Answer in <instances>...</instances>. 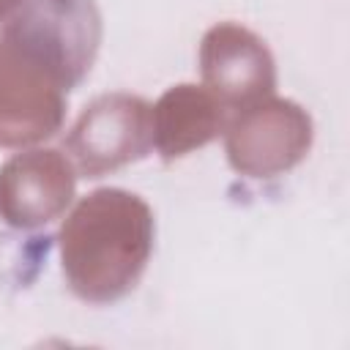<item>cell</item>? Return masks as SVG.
Here are the masks:
<instances>
[{
	"mask_svg": "<svg viewBox=\"0 0 350 350\" xmlns=\"http://www.w3.org/2000/svg\"><path fill=\"white\" fill-rule=\"evenodd\" d=\"M57 249L71 293L88 304H112L145 273L153 252V211L129 189H93L60 224Z\"/></svg>",
	"mask_w": 350,
	"mask_h": 350,
	"instance_id": "1",
	"label": "cell"
},
{
	"mask_svg": "<svg viewBox=\"0 0 350 350\" xmlns=\"http://www.w3.org/2000/svg\"><path fill=\"white\" fill-rule=\"evenodd\" d=\"M5 36L68 93L90 71L101 44L96 0H25L5 22Z\"/></svg>",
	"mask_w": 350,
	"mask_h": 350,
	"instance_id": "2",
	"label": "cell"
},
{
	"mask_svg": "<svg viewBox=\"0 0 350 350\" xmlns=\"http://www.w3.org/2000/svg\"><path fill=\"white\" fill-rule=\"evenodd\" d=\"M224 150L235 172L249 178H273L293 170L312 148V115L293 98L265 96L230 109L224 126Z\"/></svg>",
	"mask_w": 350,
	"mask_h": 350,
	"instance_id": "3",
	"label": "cell"
},
{
	"mask_svg": "<svg viewBox=\"0 0 350 350\" xmlns=\"http://www.w3.org/2000/svg\"><path fill=\"white\" fill-rule=\"evenodd\" d=\"M150 145V104L126 90L90 98L66 134V156L82 178H101L137 161Z\"/></svg>",
	"mask_w": 350,
	"mask_h": 350,
	"instance_id": "4",
	"label": "cell"
},
{
	"mask_svg": "<svg viewBox=\"0 0 350 350\" xmlns=\"http://www.w3.org/2000/svg\"><path fill=\"white\" fill-rule=\"evenodd\" d=\"M63 118L66 90L0 36V145H36L52 137L63 126Z\"/></svg>",
	"mask_w": 350,
	"mask_h": 350,
	"instance_id": "5",
	"label": "cell"
},
{
	"mask_svg": "<svg viewBox=\"0 0 350 350\" xmlns=\"http://www.w3.org/2000/svg\"><path fill=\"white\" fill-rule=\"evenodd\" d=\"M202 85L230 109L265 98L276 88L271 46L246 25L219 22L200 41Z\"/></svg>",
	"mask_w": 350,
	"mask_h": 350,
	"instance_id": "6",
	"label": "cell"
},
{
	"mask_svg": "<svg viewBox=\"0 0 350 350\" xmlns=\"http://www.w3.org/2000/svg\"><path fill=\"white\" fill-rule=\"evenodd\" d=\"M77 170L57 148H25L0 167V219L19 230L57 219L77 189Z\"/></svg>",
	"mask_w": 350,
	"mask_h": 350,
	"instance_id": "7",
	"label": "cell"
},
{
	"mask_svg": "<svg viewBox=\"0 0 350 350\" xmlns=\"http://www.w3.org/2000/svg\"><path fill=\"white\" fill-rule=\"evenodd\" d=\"M227 118L230 107L221 104L205 85H172L150 107L153 148L164 161H175L216 139L224 131Z\"/></svg>",
	"mask_w": 350,
	"mask_h": 350,
	"instance_id": "8",
	"label": "cell"
},
{
	"mask_svg": "<svg viewBox=\"0 0 350 350\" xmlns=\"http://www.w3.org/2000/svg\"><path fill=\"white\" fill-rule=\"evenodd\" d=\"M22 3H25V0H0V22H5Z\"/></svg>",
	"mask_w": 350,
	"mask_h": 350,
	"instance_id": "9",
	"label": "cell"
}]
</instances>
